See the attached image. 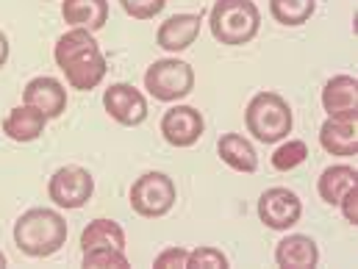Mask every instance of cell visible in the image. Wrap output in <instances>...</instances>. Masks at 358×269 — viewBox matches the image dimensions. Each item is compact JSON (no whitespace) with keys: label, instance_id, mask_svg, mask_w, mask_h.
<instances>
[{"label":"cell","instance_id":"1","mask_svg":"<svg viewBox=\"0 0 358 269\" xmlns=\"http://www.w3.org/2000/svg\"><path fill=\"white\" fill-rule=\"evenodd\" d=\"M53 59H56L59 70L67 75V84L81 92L100 87V81L106 78V70H108L97 39L87 28H70L67 34H62L56 42Z\"/></svg>","mask_w":358,"mask_h":269},{"label":"cell","instance_id":"2","mask_svg":"<svg viewBox=\"0 0 358 269\" xmlns=\"http://www.w3.org/2000/svg\"><path fill=\"white\" fill-rule=\"evenodd\" d=\"M14 245L28 259H48L67 245V219L53 208H28L14 222Z\"/></svg>","mask_w":358,"mask_h":269},{"label":"cell","instance_id":"3","mask_svg":"<svg viewBox=\"0 0 358 269\" xmlns=\"http://www.w3.org/2000/svg\"><path fill=\"white\" fill-rule=\"evenodd\" d=\"M208 25L222 45H248L262 28V11L253 0H217L208 14Z\"/></svg>","mask_w":358,"mask_h":269},{"label":"cell","instance_id":"4","mask_svg":"<svg viewBox=\"0 0 358 269\" xmlns=\"http://www.w3.org/2000/svg\"><path fill=\"white\" fill-rule=\"evenodd\" d=\"M245 125H248V131L253 133L256 142L275 145V142H280V139H286L292 133L294 117H292L289 103L278 92H259L248 103Z\"/></svg>","mask_w":358,"mask_h":269},{"label":"cell","instance_id":"5","mask_svg":"<svg viewBox=\"0 0 358 269\" xmlns=\"http://www.w3.org/2000/svg\"><path fill=\"white\" fill-rule=\"evenodd\" d=\"M145 89L162 103H176L194 89V70L180 59H159L145 73Z\"/></svg>","mask_w":358,"mask_h":269},{"label":"cell","instance_id":"6","mask_svg":"<svg viewBox=\"0 0 358 269\" xmlns=\"http://www.w3.org/2000/svg\"><path fill=\"white\" fill-rule=\"evenodd\" d=\"M176 183L164 173H145L131 186V208L145 219H159L173 211L176 205Z\"/></svg>","mask_w":358,"mask_h":269},{"label":"cell","instance_id":"7","mask_svg":"<svg viewBox=\"0 0 358 269\" xmlns=\"http://www.w3.org/2000/svg\"><path fill=\"white\" fill-rule=\"evenodd\" d=\"M94 178L84 167H62L48 180V197L59 208H84L92 200Z\"/></svg>","mask_w":358,"mask_h":269},{"label":"cell","instance_id":"8","mask_svg":"<svg viewBox=\"0 0 358 269\" xmlns=\"http://www.w3.org/2000/svg\"><path fill=\"white\" fill-rule=\"evenodd\" d=\"M300 217H303V203L286 186H272L259 197V219L269 231H289L300 222Z\"/></svg>","mask_w":358,"mask_h":269},{"label":"cell","instance_id":"9","mask_svg":"<svg viewBox=\"0 0 358 269\" xmlns=\"http://www.w3.org/2000/svg\"><path fill=\"white\" fill-rule=\"evenodd\" d=\"M103 108L114 122L128 128H136L148 119V100L134 84H111L103 92Z\"/></svg>","mask_w":358,"mask_h":269},{"label":"cell","instance_id":"10","mask_svg":"<svg viewBox=\"0 0 358 269\" xmlns=\"http://www.w3.org/2000/svg\"><path fill=\"white\" fill-rule=\"evenodd\" d=\"M206 122L194 106H173L162 117V136L173 147H192L203 136Z\"/></svg>","mask_w":358,"mask_h":269},{"label":"cell","instance_id":"11","mask_svg":"<svg viewBox=\"0 0 358 269\" xmlns=\"http://www.w3.org/2000/svg\"><path fill=\"white\" fill-rule=\"evenodd\" d=\"M22 103L39 108L48 119H56L67 111V89L62 81L50 78V75H39V78H31L22 89Z\"/></svg>","mask_w":358,"mask_h":269},{"label":"cell","instance_id":"12","mask_svg":"<svg viewBox=\"0 0 358 269\" xmlns=\"http://www.w3.org/2000/svg\"><path fill=\"white\" fill-rule=\"evenodd\" d=\"M200 14H173L167 17L159 31H156V45L164 48L167 53H180L186 48L194 45V39L200 36Z\"/></svg>","mask_w":358,"mask_h":269},{"label":"cell","instance_id":"13","mask_svg":"<svg viewBox=\"0 0 358 269\" xmlns=\"http://www.w3.org/2000/svg\"><path fill=\"white\" fill-rule=\"evenodd\" d=\"M320 145L331 156H356L358 119L356 117H328L320 128Z\"/></svg>","mask_w":358,"mask_h":269},{"label":"cell","instance_id":"14","mask_svg":"<svg viewBox=\"0 0 358 269\" xmlns=\"http://www.w3.org/2000/svg\"><path fill=\"white\" fill-rule=\"evenodd\" d=\"M275 264L283 269H311L320 264V247L311 236L289 233L275 247Z\"/></svg>","mask_w":358,"mask_h":269},{"label":"cell","instance_id":"15","mask_svg":"<svg viewBox=\"0 0 358 269\" xmlns=\"http://www.w3.org/2000/svg\"><path fill=\"white\" fill-rule=\"evenodd\" d=\"M322 108L328 117H356L358 119V81L353 75H334L322 87Z\"/></svg>","mask_w":358,"mask_h":269},{"label":"cell","instance_id":"16","mask_svg":"<svg viewBox=\"0 0 358 269\" xmlns=\"http://www.w3.org/2000/svg\"><path fill=\"white\" fill-rule=\"evenodd\" d=\"M45 125H48V117H45L39 108L22 103V106H17V108H11V111L6 114V119H3V133H6L11 142L25 145V142L39 139V136L45 133Z\"/></svg>","mask_w":358,"mask_h":269},{"label":"cell","instance_id":"17","mask_svg":"<svg viewBox=\"0 0 358 269\" xmlns=\"http://www.w3.org/2000/svg\"><path fill=\"white\" fill-rule=\"evenodd\" d=\"M62 17L67 25L94 34L108 22V0H62Z\"/></svg>","mask_w":358,"mask_h":269},{"label":"cell","instance_id":"18","mask_svg":"<svg viewBox=\"0 0 358 269\" xmlns=\"http://www.w3.org/2000/svg\"><path fill=\"white\" fill-rule=\"evenodd\" d=\"M217 153L220 159L236 170V173H256L259 170V156H256V147L242 136V133H222L220 142H217Z\"/></svg>","mask_w":358,"mask_h":269},{"label":"cell","instance_id":"19","mask_svg":"<svg viewBox=\"0 0 358 269\" xmlns=\"http://www.w3.org/2000/svg\"><path fill=\"white\" fill-rule=\"evenodd\" d=\"M356 183H358L356 167H350V164H334V167L322 170V175L317 180V191H320V197H322L328 205H339L342 194H345L350 186H356Z\"/></svg>","mask_w":358,"mask_h":269},{"label":"cell","instance_id":"20","mask_svg":"<svg viewBox=\"0 0 358 269\" xmlns=\"http://www.w3.org/2000/svg\"><path fill=\"white\" fill-rule=\"evenodd\" d=\"M94 247H114V250H125V231L120 228V222L114 219H92L81 233V250H94Z\"/></svg>","mask_w":358,"mask_h":269},{"label":"cell","instance_id":"21","mask_svg":"<svg viewBox=\"0 0 358 269\" xmlns=\"http://www.w3.org/2000/svg\"><path fill=\"white\" fill-rule=\"evenodd\" d=\"M317 0H269V14L280 25H303L311 20Z\"/></svg>","mask_w":358,"mask_h":269},{"label":"cell","instance_id":"22","mask_svg":"<svg viewBox=\"0 0 358 269\" xmlns=\"http://www.w3.org/2000/svg\"><path fill=\"white\" fill-rule=\"evenodd\" d=\"M306 159H308V145H306L303 139H289V142H283V145L272 153V167H275L278 173H289V170L300 167Z\"/></svg>","mask_w":358,"mask_h":269},{"label":"cell","instance_id":"23","mask_svg":"<svg viewBox=\"0 0 358 269\" xmlns=\"http://www.w3.org/2000/svg\"><path fill=\"white\" fill-rule=\"evenodd\" d=\"M228 267V256L211 245H200L194 250H189L186 269H225Z\"/></svg>","mask_w":358,"mask_h":269},{"label":"cell","instance_id":"24","mask_svg":"<svg viewBox=\"0 0 358 269\" xmlns=\"http://www.w3.org/2000/svg\"><path fill=\"white\" fill-rule=\"evenodd\" d=\"M84 267L87 269H100V267H114V269H125L128 267V259L122 250H114V247H94L84 253Z\"/></svg>","mask_w":358,"mask_h":269},{"label":"cell","instance_id":"25","mask_svg":"<svg viewBox=\"0 0 358 269\" xmlns=\"http://www.w3.org/2000/svg\"><path fill=\"white\" fill-rule=\"evenodd\" d=\"M125 14L134 17V20H153L164 6L167 0H120Z\"/></svg>","mask_w":358,"mask_h":269},{"label":"cell","instance_id":"26","mask_svg":"<svg viewBox=\"0 0 358 269\" xmlns=\"http://www.w3.org/2000/svg\"><path fill=\"white\" fill-rule=\"evenodd\" d=\"M186 259H189V250L186 247H167L156 256L153 267L156 269H186Z\"/></svg>","mask_w":358,"mask_h":269},{"label":"cell","instance_id":"27","mask_svg":"<svg viewBox=\"0 0 358 269\" xmlns=\"http://www.w3.org/2000/svg\"><path fill=\"white\" fill-rule=\"evenodd\" d=\"M339 208H342V214H345V219H348L350 225H358V183L350 186V189L342 194Z\"/></svg>","mask_w":358,"mask_h":269},{"label":"cell","instance_id":"28","mask_svg":"<svg viewBox=\"0 0 358 269\" xmlns=\"http://www.w3.org/2000/svg\"><path fill=\"white\" fill-rule=\"evenodd\" d=\"M8 61V36L0 31V67H6Z\"/></svg>","mask_w":358,"mask_h":269},{"label":"cell","instance_id":"29","mask_svg":"<svg viewBox=\"0 0 358 269\" xmlns=\"http://www.w3.org/2000/svg\"><path fill=\"white\" fill-rule=\"evenodd\" d=\"M0 267H6V256H3V250H0Z\"/></svg>","mask_w":358,"mask_h":269}]
</instances>
